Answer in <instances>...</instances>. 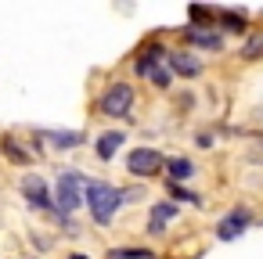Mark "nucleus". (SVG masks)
I'll return each mask as SVG.
<instances>
[{"mask_svg":"<svg viewBox=\"0 0 263 259\" xmlns=\"http://www.w3.org/2000/svg\"><path fill=\"white\" fill-rule=\"evenodd\" d=\"M119 205H126V202H123V191L116 184H105V180H90L87 184V209H90L98 227H108L116 220Z\"/></svg>","mask_w":263,"mask_h":259,"instance_id":"f257e3e1","label":"nucleus"},{"mask_svg":"<svg viewBox=\"0 0 263 259\" xmlns=\"http://www.w3.org/2000/svg\"><path fill=\"white\" fill-rule=\"evenodd\" d=\"M87 184H90V180H87L80 169H65V173L58 176V184H54V205H58L62 216L76 212V209L87 202Z\"/></svg>","mask_w":263,"mask_h":259,"instance_id":"f03ea898","label":"nucleus"},{"mask_svg":"<svg viewBox=\"0 0 263 259\" xmlns=\"http://www.w3.org/2000/svg\"><path fill=\"white\" fill-rule=\"evenodd\" d=\"M130 108H134V87L130 83H112L101 97V112L112 115V119H123V115H130Z\"/></svg>","mask_w":263,"mask_h":259,"instance_id":"7ed1b4c3","label":"nucleus"},{"mask_svg":"<svg viewBox=\"0 0 263 259\" xmlns=\"http://www.w3.org/2000/svg\"><path fill=\"white\" fill-rule=\"evenodd\" d=\"M126 169H130L134 176H159V173L166 169V158H162L155 148H134V151L126 155Z\"/></svg>","mask_w":263,"mask_h":259,"instance_id":"20e7f679","label":"nucleus"},{"mask_svg":"<svg viewBox=\"0 0 263 259\" xmlns=\"http://www.w3.org/2000/svg\"><path fill=\"white\" fill-rule=\"evenodd\" d=\"M249 223H252V212H249L245 205H234V209L216 223V237H220V241H234V237H241V234L249 230Z\"/></svg>","mask_w":263,"mask_h":259,"instance_id":"39448f33","label":"nucleus"},{"mask_svg":"<svg viewBox=\"0 0 263 259\" xmlns=\"http://www.w3.org/2000/svg\"><path fill=\"white\" fill-rule=\"evenodd\" d=\"M22 194H26V202L33 205V209H51V191H47V180L44 176H36V173H29V176H22Z\"/></svg>","mask_w":263,"mask_h":259,"instance_id":"423d86ee","label":"nucleus"},{"mask_svg":"<svg viewBox=\"0 0 263 259\" xmlns=\"http://www.w3.org/2000/svg\"><path fill=\"white\" fill-rule=\"evenodd\" d=\"M180 216V205L177 202H155L152 205V216H148V234H166V223Z\"/></svg>","mask_w":263,"mask_h":259,"instance_id":"0eeeda50","label":"nucleus"},{"mask_svg":"<svg viewBox=\"0 0 263 259\" xmlns=\"http://www.w3.org/2000/svg\"><path fill=\"white\" fill-rule=\"evenodd\" d=\"M166 62H170V72H177V76H184V79L202 76V62H198L191 51H173V54H166Z\"/></svg>","mask_w":263,"mask_h":259,"instance_id":"6e6552de","label":"nucleus"},{"mask_svg":"<svg viewBox=\"0 0 263 259\" xmlns=\"http://www.w3.org/2000/svg\"><path fill=\"white\" fill-rule=\"evenodd\" d=\"M40 137H44L51 148H62V151L83 144V133H80V130H40Z\"/></svg>","mask_w":263,"mask_h":259,"instance_id":"1a4fd4ad","label":"nucleus"},{"mask_svg":"<svg viewBox=\"0 0 263 259\" xmlns=\"http://www.w3.org/2000/svg\"><path fill=\"white\" fill-rule=\"evenodd\" d=\"M166 62V54H162V47H148V51H141L137 54V62H134V69H137V76H152L159 65Z\"/></svg>","mask_w":263,"mask_h":259,"instance_id":"9d476101","label":"nucleus"},{"mask_svg":"<svg viewBox=\"0 0 263 259\" xmlns=\"http://www.w3.org/2000/svg\"><path fill=\"white\" fill-rule=\"evenodd\" d=\"M126 141V133L123 130H108V133H101L98 137V158H116V151H119V144Z\"/></svg>","mask_w":263,"mask_h":259,"instance_id":"9b49d317","label":"nucleus"},{"mask_svg":"<svg viewBox=\"0 0 263 259\" xmlns=\"http://www.w3.org/2000/svg\"><path fill=\"white\" fill-rule=\"evenodd\" d=\"M166 173H170V184H184V180H191L195 176V162L191 158H166Z\"/></svg>","mask_w":263,"mask_h":259,"instance_id":"f8f14e48","label":"nucleus"},{"mask_svg":"<svg viewBox=\"0 0 263 259\" xmlns=\"http://www.w3.org/2000/svg\"><path fill=\"white\" fill-rule=\"evenodd\" d=\"M184 36H187V40H191L195 47H205V51H220V47H223V40H220V33H202L198 26H191V29L184 33Z\"/></svg>","mask_w":263,"mask_h":259,"instance_id":"ddd939ff","label":"nucleus"},{"mask_svg":"<svg viewBox=\"0 0 263 259\" xmlns=\"http://www.w3.org/2000/svg\"><path fill=\"white\" fill-rule=\"evenodd\" d=\"M216 18L227 26V33H245V11H216Z\"/></svg>","mask_w":263,"mask_h":259,"instance_id":"4468645a","label":"nucleus"},{"mask_svg":"<svg viewBox=\"0 0 263 259\" xmlns=\"http://www.w3.org/2000/svg\"><path fill=\"white\" fill-rule=\"evenodd\" d=\"M241 58H245V62H256V58H263V29H259V33H252V36L245 40V47H241Z\"/></svg>","mask_w":263,"mask_h":259,"instance_id":"2eb2a0df","label":"nucleus"},{"mask_svg":"<svg viewBox=\"0 0 263 259\" xmlns=\"http://www.w3.org/2000/svg\"><path fill=\"white\" fill-rule=\"evenodd\" d=\"M108 259H155L152 248H112Z\"/></svg>","mask_w":263,"mask_h":259,"instance_id":"dca6fc26","label":"nucleus"},{"mask_svg":"<svg viewBox=\"0 0 263 259\" xmlns=\"http://www.w3.org/2000/svg\"><path fill=\"white\" fill-rule=\"evenodd\" d=\"M148 79H152L155 87H162V90H166V87L173 83V72H170V65H159V69H155V72H152Z\"/></svg>","mask_w":263,"mask_h":259,"instance_id":"f3484780","label":"nucleus"},{"mask_svg":"<svg viewBox=\"0 0 263 259\" xmlns=\"http://www.w3.org/2000/svg\"><path fill=\"white\" fill-rule=\"evenodd\" d=\"M4 155H8V158H15V162H33V155H29V151H18L11 141H4Z\"/></svg>","mask_w":263,"mask_h":259,"instance_id":"a211bd4d","label":"nucleus"},{"mask_svg":"<svg viewBox=\"0 0 263 259\" xmlns=\"http://www.w3.org/2000/svg\"><path fill=\"white\" fill-rule=\"evenodd\" d=\"M198 148H213V137L209 133H198Z\"/></svg>","mask_w":263,"mask_h":259,"instance_id":"6ab92c4d","label":"nucleus"},{"mask_svg":"<svg viewBox=\"0 0 263 259\" xmlns=\"http://www.w3.org/2000/svg\"><path fill=\"white\" fill-rule=\"evenodd\" d=\"M69 259H90V255H83V252H72V255H69Z\"/></svg>","mask_w":263,"mask_h":259,"instance_id":"aec40b11","label":"nucleus"}]
</instances>
